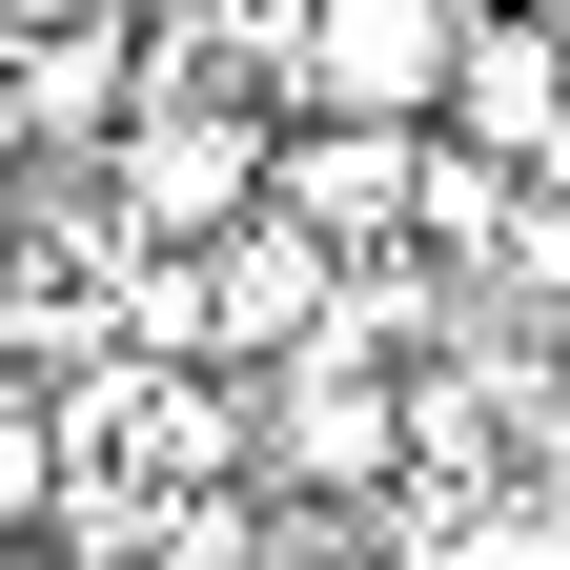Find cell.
Returning a JSON list of instances; mask_svg holds the SVG:
<instances>
[{
    "label": "cell",
    "instance_id": "6da1fadb",
    "mask_svg": "<svg viewBox=\"0 0 570 570\" xmlns=\"http://www.w3.org/2000/svg\"><path fill=\"white\" fill-rule=\"evenodd\" d=\"M265 142H285V122H245V102H142V122L102 142V204H122V245H142V265H204V245H245V225H265Z\"/></svg>",
    "mask_w": 570,
    "mask_h": 570
},
{
    "label": "cell",
    "instance_id": "7a4b0ae2",
    "mask_svg": "<svg viewBox=\"0 0 570 570\" xmlns=\"http://www.w3.org/2000/svg\"><path fill=\"white\" fill-rule=\"evenodd\" d=\"M245 469L265 489H326V510H346V489H407V367H387V346H285V367L245 387Z\"/></svg>",
    "mask_w": 570,
    "mask_h": 570
},
{
    "label": "cell",
    "instance_id": "3957f363",
    "mask_svg": "<svg viewBox=\"0 0 570 570\" xmlns=\"http://www.w3.org/2000/svg\"><path fill=\"white\" fill-rule=\"evenodd\" d=\"M449 82H469V0H326L306 41H285V102L306 122H449Z\"/></svg>",
    "mask_w": 570,
    "mask_h": 570
},
{
    "label": "cell",
    "instance_id": "277c9868",
    "mask_svg": "<svg viewBox=\"0 0 570 570\" xmlns=\"http://www.w3.org/2000/svg\"><path fill=\"white\" fill-rule=\"evenodd\" d=\"M265 204H285L306 245H346V265H367V245L407 265V225H428V142H407V122H306V102H285Z\"/></svg>",
    "mask_w": 570,
    "mask_h": 570
},
{
    "label": "cell",
    "instance_id": "5b68a950",
    "mask_svg": "<svg viewBox=\"0 0 570 570\" xmlns=\"http://www.w3.org/2000/svg\"><path fill=\"white\" fill-rule=\"evenodd\" d=\"M428 142L550 184V164H570V21H469V82H449V122H428Z\"/></svg>",
    "mask_w": 570,
    "mask_h": 570
}]
</instances>
